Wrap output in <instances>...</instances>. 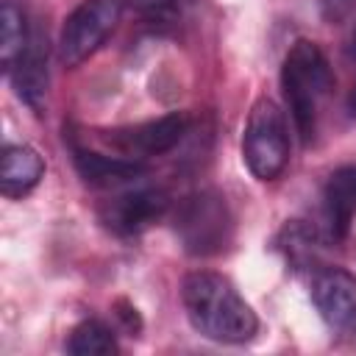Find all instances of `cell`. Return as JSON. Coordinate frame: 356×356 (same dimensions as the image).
<instances>
[{
  "instance_id": "4fadbf2b",
  "label": "cell",
  "mask_w": 356,
  "mask_h": 356,
  "mask_svg": "<svg viewBox=\"0 0 356 356\" xmlns=\"http://www.w3.org/2000/svg\"><path fill=\"white\" fill-rule=\"evenodd\" d=\"M31 36H33V31L25 19V11L14 0H3L0 3V64H3L6 75L11 72L17 58L31 44Z\"/></svg>"
},
{
  "instance_id": "7a4b0ae2",
  "label": "cell",
  "mask_w": 356,
  "mask_h": 356,
  "mask_svg": "<svg viewBox=\"0 0 356 356\" xmlns=\"http://www.w3.org/2000/svg\"><path fill=\"white\" fill-rule=\"evenodd\" d=\"M331 86H334V72L323 50L309 39H298L281 64V89L303 142L312 139L317 103L328 95Z\"/></svg>"
},
{
  "instance_id": "8fae6325",
  "label": "cell",
  "mask_w": 356,
  "mask_h": 356,
  "mask_svg": "<svg viewBox=\"0 0 356 356\" xmlns=\"http://www.w3.org/2000/svg\"><path fill=\"white\" fill-rule=\"evenodd\" d=\"M323 209L331 236L345 239L356 217V164H345L328 175L323 189Z\"/></svg>"
},
{
  "instance_id": "5b68a950",
  "label": "cell",
  "mask_w": 356,
  "mask_h": 356,
  "mask_svg": "<svg viewBox=\"0 0 356 356\" xmlns=\"http://www.w3.org/2000/svg\"><path fill=\"white\" fill-rule=\"evenodd\" d=\"M128 0H83L61 28L58 39V58L67 67L83 64L89 56L100 50L108 33L122 19Z\"/></svg>"
},
{
  "instance_id": "9c48e42d",
  "label": "cell",
  "mask_w": 356,
  "mask_h": 356,
  "mask_svg": "<svg viewBox=\"0 0 356 356\" xmlns=\"http://www.w3.org/2000/svg\"><path fill=\"white\" fill-rule=\"evenodd\" d=\"M17 97L31 106L36 114L44 111V97H47V39L33 31L31 44L25 53L17 58V64L8 72Z\"/></svg>"
},
{
  "instance_id": "5bb4252c",
  "label": "cell",
  "mask_w": 356,
  "mask_h": 356,
  "mask_svg": "<svg viewBox=\"0 0 356 356\" xmlns=\"http://www.w3.org/2000/svg\"><path fill=\"white\" fill-rule=\"evenodd\" d=\"M278 250L286 256V261L295 270H320L323 239L314 228H309L300 220H292L284 225V231L278 236Z\"/></svg>"
},
{
  "instance_id": "3957f363",
  "label": "cell",
  "mask_w": 356,
  "mask_h": 356,
  "mask_svg": "<svg viewBox=\"0 0 356 356\" xmlns=\"http://www.w3.org/2000/svg\"><path fill=\"white\" fill-rule=\"evenodd\" d=\"M175 234L189 256H214L231 245L234 217L228 203L214 189H200L181 200L175 211Z\"/></svg>"
},
{
  "instance_id": "9a60e30c",
  "label": "cell",
  "mask_w": 356,
  "mask_h": 356,
  "mask_svg": "<svg viewBox=\"0 0 356 356\" xmlns=\"http://www.w3.org/2000/svg\"><path fill=\"white\" fill-rule=\"evenodd\" d=\"M120 348H117L114 331L100 320L78 323L67 339V353H72V356H108Z\"/></svg>"
},
{
  "instance_id": "ba28073f",
  "label": "cell",
  "mask_w": 356,
  "mask_h": 356,
  "mask_svg": "<svg viewBox=\"0 0 356 356\" xmlns=\"http://www.w3.org/2000/svg\"><path fill=\"white\" fill-rule=\"evenodd\" d=\"M186 128H189V117L184 111H172L159 120L117 131V134H111V142L128 156H134V153L136 156H159V153L172 150L184 139Z\"/></svg>"
},
{
  "instance_id": "e0dca14e",
  "label": "cell",
  "mask_w": 356,
  "mask_h": 356,
  "mask_svg": "<svg viewBox=\"0 0 356 356\" xmlns=\"http://www.w3.org/2000/svg\"><path fill=\"white\" fill-rule=\"evenodd\" d=\"M117 309H120V312H117V317L125 323V328H128L131 334H136V331L142 328V320H139L136 309H134V306H128L125 300H117Z\"/></svg>"
},
{
  "instance_id": "30bf717a",
  "label": "cell",
  "mask_w": 356,
  "mask_h": 356,
  "mask_svg": "<svg viewBox=\"0 0 356 356\" xmlns=\"http://www.w3.org/2000/svg\"><path fill=\"white\" fill-rule=\"evenodd\" d=\"M72 161H75L78 175L89 186H103V189L131 184L147 172V164L136 159H114V156H103L86 147H72Z\"/></svg>"
},
{
  "instance_id": "6da1fadb",
  "label": "cell",
  "mask_w": 356,
  "mask_h": 356,
  "mask_svg": "<svg viewBox=\"0 0 356 356\" xmlns=\"http://www.w3.org/2000/svg\"><path fill=\"white\" fill-rule=\"evenodd\" d=\"M181 303L192 328L206 339L222 345H242L259 331L253 309L231 286V281L217 273H189L181 284Z\"/></svg>"
},
{
  "instance_id": "52a82bcc",
  "label": "cell",
  "mask_w": 356,
  "mask_h": 356,
  "mask_svg": "<svg viewBox=\"0 0 356 356\" xmlns=\"http://www.w3.org/2000/svg\"><path fill=\"white\" fill-rule=\"evenodd\" d=\"M312 300L328 325H334V328L350 325L356 320V275H350L342 267L314 270Z\"/></svg>"
},
{
  "instance_id": "277c9868",
  "label": "cell",
  "mask_w": 356,
  "mask_h": 356,
  "mask_svg": "<svg viewBox=\"0 0 356 356\" xmlns=\"http://www.w3.org/2000/svg\"><path fill=\"white\" fill-rule=\"evenodd\" d=\"M242 159L259 181H273L284 172L289 161V128L275 100L259 97L250 106L242 134Z\"/></svg>"
},
{
  "instance_id": "ac0fdd59",
  "label": "cell",
  "mask_w": 356,
  "mask_h": 356,
  "mask_svg": "<svg viewBox=\"0 0 356 356\" xmlns=\"http://www.w3.org/2000/svg\"><path fill=\"white\" fill-rule=\"evenodd\" d=\"M348 114L356 117V83H353V92H350V97H348Z\"/></svg>"
},
{
  "instance_id": "d6986e66",
  "label": "cell",
  "mask_w": 356,
  "mask_h": 356,
  "mask_svg": "<svg viewBox=\"0 0 356 356\" xmlns=\"http://www.w3.org/2000/svg\"><path fill=\"white\" fill-rule=\"evenodd\" d=\"M348 56H350V58H356V28H353L350 42H348Z\"/></svg>"
},
{
  "instance_id": "7c38bea8",
  "label": "cell",
  "mask_w": 356,
  "mask_h": 356,
  "mask_svg": "<svg viewBox=\"0 0 356 356\" xmlns=\"http://www.w3.org/2000/svg\"><path fill=\"white\" fill-rule=\"evenodd\" d=\"M44 175V159L28 145H6L0 156V192L6 197L28 195Z\"/></svg>"
},
{
  "instance_id": "8992f818",
  "label": "cell",
  "mask_w": 356,
  "mask_h": 356,
  "mask_svg": "<svg viewBox=\"0 0 356 356\" xmlns=\"http://www.w3.org/2000/svg\"><path fill=\"white\" fill-rule=\"evenodd\" d=\"M170 209V195L159 186L128 189L100 206V220L117 236H136L159 222Z\"/></svg>"
},
{
  "instance_id": "2e32d148",
  "label": "cell",
  "mask_w": 356,
  "mask_h": 356,
  "mask_svg": "<svg viewBox=\"0 0 356 356\" xmlns=\"http://www.w3.org/2000/svg\"><path fill=\"white\" fill-rule=\"evenodd\" d=\"M128 6H134V11L142 17V22H147L150 28H170L178 19V8L172 0H128Z\"/></svg>"
}]
</instances>
